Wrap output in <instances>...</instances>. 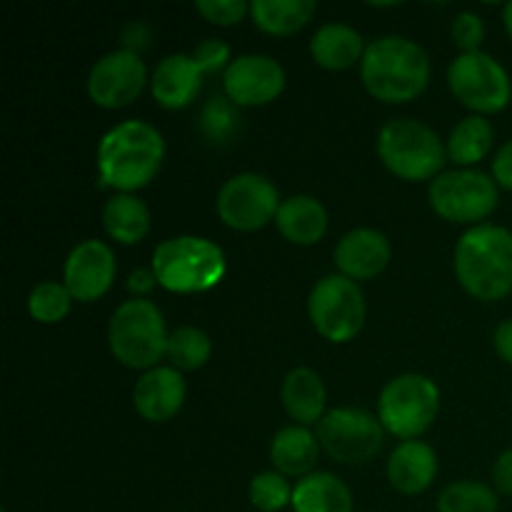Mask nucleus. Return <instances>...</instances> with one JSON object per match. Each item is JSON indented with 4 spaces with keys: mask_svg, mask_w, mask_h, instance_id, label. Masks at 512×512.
I'll list each match as a JSON object with an SVG mask.
<instances>
[{
    "mask_svg": "<svg viewBox=\"0 0 512 512\" xmlns=\"http://www.w3.org/2000/svg\"><path fill=\"white\" fill-rule=\"evenodd\" d=\"M165 140L145 120H125L103 135L98 145V183L115 193H135L158 175Z\"/></svg>",
    "mask_w": 512,
    "mask_h": 512,
    "instance_id": "1",
    "label": "nucleus"
},
{
    "mask_svg": "<svg viewBox=\"0 0 512 512\" xmlns=\"http://www.w3.org/2000/svg\"><path fill=\"white\" fill-rule=\"evenodd\" d=\"M455 278L473 298L495 303L512 293V233L503 225H475L455 245Z\"/></svg>",
    "mask_w": 512,
    "mask_h": 512,
    "instance_id": "2",
    "label": "nucleus"
},
{
    "mask_svg": "<svg viewBox=\"0 0 512 512\" xmlns=\"http://www.w3.org/2000/svg\"><path fill=\"white\" fill-rule=\"evenodd\" d=\"M360 78L375 100L410 103L428 88V53L413 40L385 35L365 48L360 60Z\"/></svg>",
    "mask_w": 512,
    "mask_h": 512,
    "instance_id": "3",
    "label": "nucleus"
},
{
    "mask_svg": "<svg viewBox=\"0 0 512 512\" xmlns=\"http://www.w3.org/2000/svg\"><path fill=\"white\" fill-rule=\"evenodd\" d=\"M150 268L160 288L170 293H208L223 280L225 253L208 238L178 235L155 248Z\"/></svg>",
    "mask_w": 512,
    "mask_h": 512,
    "instance_id": "4",
    "label": "nucleus"
},
{
    "mask_svg": "<svg viewBox=\"0 0 512 512\" xmlns=\"http://www.w3.org/2000/svg\"><path fill=\"white\" fill-rule=\"evenodd\" d=\"M168 335L160 308L145 298L125 300L120 308H115L108 325L113 358L125 368L145 370V373L158 368L160 358H165Z\"/></svg>",
    "mask_w": 512,
    "mask_h": 512,
    "instance_id": "5",
    "label": "nucleus"
},
{
    "mask_svg": "<svg viewBox=\"0 0 512 512\" xmlns=\"http://www.w3.org/2000/svg\"><path fill=\"white\" fill-rule=\"evenodd\" d=\"M378 155L400 180L420 183L443 173L448 148L440 143L438 133L420 120L395 118L380 128Z\"/></svg>",
    "mask_w": 512,
    "mask_h": 512,
    "instance_id": "6",
    "label": "nucleus"
},
{
    "mask_svg": "<svg viewBox=\"0 0 512 512\" xmlns=\"http://www.w3.org/2000/svg\"><path fill=\"white\" fill-rule=\"evenodd\" d=\"M440 413V390L428 375L405 373L380 390L378 418L390 435L415 440L435 423Z\"/></svg>",
    "mask_w": 512,
    "mask_h": 512,
    "instance_id": "7",
    "label": "nucleus"
},
{
    "mask_svg": "<svg viewBox=\"0 0 512 512\" xmlns=\"http://www.w3.org/2000/svg\"><path fill=\"white\" fill-rule=\"evenodd\" d=\"M313 328L330 343H350L365 325V295L345 275H325L308 298Z\"/></svg>",
    "mask_w": 512,
    "mask_h": 512,
    "instance_id": "8",
    "label": "nucleus"
},
{
    "mask_svg": "<svg viewBox=\"0 0 512 512\" xmlns=\"http://www.w3.org/2000/svg\"><path fill=\"white\" fill-rule=\"evenodd\" d=\"M428 198L443 220L480 223L498 208V183L483 170H448L430 183Z\"/></svg>",
    "mask_w": 512,
    "mask_h": 512,
    "instance_id": "9",
    "label": "nucleus"
},
{
    "mask_svg": "<svg viewBox=\"0 0 512 512\" xmlns=\"http://www.w3.org/2000/svg\"><path fill=\"white\" fill-rule=\"evenodd\" d=\"M448 85L465 108L483 118L508 108L512 98L508 70L483 50L460 53L448 68Z\"/></svg>",
    "mask_w": 512,
    "mask_h": 512,
    "instance_id": "10",
    "label": "nucleus"
},
{
    "mask_svg": "<svg viewBox=\"0 0 512 512\" xmlns=\"http://www.w3.org/2000/svg\"><path fill=\"white\" fill-rule=\"evenodd\" d=\"M320 448L343 465L370 463L383 450L385 428L363 408H335L318 423Z\"/></svg>",
    "mask_w": 512,
    "mask_h": 512,
    "instance_id": "11",
    "label": "nucleus"
},
{
    "mask_svg": "<svg viewBox=\"0 0 512 512\" xmlns=\"http://www.w3.org/2000/svg\"><path fill=\"white\" fill-rule=\"evenodd\" d=\"M278 188L265 175L240 173L225 180L218 193V215L228 228L253 233L275 220L280 208Z\"/></svg>",
    "mask_w": 512,
    "mask_h": 512,
    "instance_id": "12",
    "label": "nucleus"
},
{
    "mask_svg": "<svg viewBox=\"0 0 512 512\" xmlns=\"http://www.w3.org/2000/svg\"><path fill=\"white\" fill-rule=\"evenodd\" d=\"M145 83H148V70L140 55L120 48L103 55L90 68L88 95L100 108L120 110L140 98Z\"/></svg>",
    "mask_w": 512,
    "mask_h": 512,
    "instance_id": "13",
    "label": "nucleus"
},
{
    "mask_svg": "<svg viewBox=\"0 0 512 512\" xmlns=\"http://www.w3.org/2000/svg\"><path fill=\"white\" fill-rule=\"evenodd\" d=\"M223 88L235 105H268L283 93L285 70L270 55H240L223 73Z\"/></svg>",
    "mask_w": 512,
    "mask_h": 512,
    "instance_id": "14",
    "label": "nucleus"
},
{
    "mask_svg": "<svg viewBox=\"0 0 512 512\" xmlns=\"http://www.w3.org/2000/svg\"><path fill=\"white\" fill-rule=\"evenodd\" d=\"M115 280V255L103 240H83L65 260L63 283L73 300L93 303L103 298Z\"/></svg>",
    "mask_w": 512,
    "mask_h": 512,
    "instance_id": "15",
    "label": "nucleus"
},
{
    "mask_svg": "<svg viewBox=\"0 0 512 512\" xmlns=\"http://www.w3.org/2000/svg\"><path fill=\"white\" fill-rule=\"evenodd\" d=\"M393 258L388 238L375 228H355L335 245L333 260L340 275L350 280H373L388 268Z\"/></svg>",
    "mask_w": 512,
    "mask_h": 512,
    "instance_id": "16",
    "label": "nucleus"
},
{
    "mask_svg": "<svg viewBox=\"0 0 512 512\" xmlns=\"http://www.w3.org/2000/svg\"><path fill=\"white\" fill-rule=\"evenodd\" d=\"M185 403V380L180 370L158 368L140 375L133 390V405L148 423H168L180 413Z\"/></svg>",
    "mask_w": 512,
    "mask_h": 512,
    "instance_id": "17",
    "label": "nucleus"
},
{
    "mask_svg": "<svg viewBox=\"0 0 512 512\" xmlns=\"http://www.w3.org/2000/svg\"><path fill=\"white\" fill-rule=\"evenodd\" d=\"M200 85H203V70L198 68L193 55L185 53H173L160 60L150 78L155 103L165 110L188 108L200 93Z\"/></svg>",
    "mask_w": 512,
    "mask_h": 512,
    "instance_id": "18",
    "label": "nucleus"
},
{
    "mask_svg": "<svg viewBox=\"0 0 512 512\" xmlns=\"http://www.w3.org/2000/svg\"><path fill=\"white\" fill-rule=\"evenodd\" d=\"M438 475V455L423 440H405L388 460V480L400 495H420Z\"/></svg>",
    "mask_w": 512,
    "mask_h": 512,
    "instance_id": "19",
    "label": "nucleus"
},
{
    "mask_svg": "<svg viewBox=\"0 0 512 512\" xmlns=\"http://www.w3.org/2000/svg\"><path fill=\"white\" fill-rule=\"evenodd\" d=\"M280 235L293 245H315L328 233V210L313 195H290L275 215Z\"/></svg>",
    "mask_w": 512,
    "mask_h": 512,
    "instance_id": "20",
    "label": "nucleus"
},
{
    "mask_svg": "<svg viewBox=\"0 0 512 512\" xmlns=\"http://www.w3.org/2000/svg\"><path fill=\"white\" fill-rule=\"evenodd\" d=\"M280 400H283L285 413L303 428L325 418L328 395H325L323 378L313 368L290 370L283 380V388H280Z\"/></svg>",
    "mask_w": 512,
    "mask_h": 512,
    "instance_id": "21",
    "label": "nucleus"
},
{
    "mask_svg": "<svg viewBox=\"0 0 512 512\" xmlns=\"http://www.w3.org/2000/svg\"><path fill=\"white\" fill-rule=\"evenodd\" d=\"M320 455L318 435L310 433L303 425H288L278 430L270 443V460L275 470L285 478H308L313 475L315 463Z\"/></svg>",
    "mask_w": 512,
    "mask_h": 512,
    "instance_id": "22",
    "label": "nucleus"
},
{
    "mask_svg": "<svg viewBox=\"0 0 512 512\" xmlns=\"http://www.w3.org/2000/svg\"><path fill=\"white\" fill-rule=\"evenodd\" d=\"M365 48L363 35L345 23H328L315 30L310 40V55L320 68L348 70L358 60H363Z\"/></svg>",
    "mask_w": 512,
    "mask_h": 512,
    "instance_id": "23",
    "label": "nucleus"
},
{
    "mask_svg": "<svg viewBox=\"0 0 512 512\" xmlns=\"http://www.w3.org/2000/svg\"><path fill=\"white\" fill-rule=\"evenodd\" d=\"M295 512H353V493L333 473H313L293 488Z\"/></svg>",
    "mask_w": 512,
    "mask_h": 512,
    "instance_id": "24",
    "label": "nucleus"
},
{
    "mask_svg": "<svg viewBox=\"0 0 512 512\" xmlns=\"http://www.w3.org/2000/svg\"><path fill=\"white\" fill-rule=\"evenodd\" d=\"M103 228L120 245L140 243L150 230L148 205L133 193H115L103 205Z\"/></svg>",
    "mask_w": 512,
    "mask_h": 512,
    "instance_id": "25",
    "label": "nucleus"
},
{
    "mask_svg": "<svg viewBox=\"0 0 512 512\" xmlns=\"http://www.w3.org/2000/svg\"><path fill=\"white\" fill-rule=\"evenodd\" d=\"M315 0H253L250 18L263 33L293 35L313 20Z\"/></svg>",
    "mask_w": 512,
    "mask_h": 512,
    "instance_id": "26",
    "label": "nucleus"
},
{
    "mask_svg": "<svg viewBox=\"0 0 512 512\" xmlns=\"http://www.w3.org/2000/svg\"><path fill=\"white\" fill-rule=\"evenodd\" d=\"M493 140V125L483 115H468L450 130L448 158L453 163L463 165V168H470V165L480 163L490 153Z\"/></svg>",
    "mask_w": 512,
    "mask_h": 512,
    "instance_id": "27",
    "label": "nucleus"
},
{
    "mask_svg": "<svg viewBox=\"0 0 512 512\" xmlns=\"http://www.w3.org/2000/svg\"><path fill=\"white\" fill-rule=\"evenodd\" d=\"M213 353V343L208 335L193 325H183L175 328L168 335V348H165V358L170 360V368L175 370H198L203 368Z\"/></svg>",
    "mask_w": 512,
    "mask_h": 512,
    "instance_id": "28",
    "label": "nucleus"
},
{
    "mask_svg": "<svg viewBox=\"0 0 512 512\" xmlns=\"http://www.w3.org/2000/svg\"><path fill=\"white\" fill-rule=\"evenodd\" d=\"M498 493L478 480H458L440 493L438 512H498Z\"/></svg>",
    "mask_w": 512,
    "mask_h": 512,
    "instance_id": "29",
    "label": "nucleus"
},
{
    "mask_svg": "<svg viewBox=\"0 0 512 512\" xmlns=\"http://www.w3.org/2000/svg\"><path fill=\"white\" fill-rule=\"evenodd\" d=\"M70 303H73V295L68 293L65 283L45 280V283L35 285L33 293H30L28 313L38 323L53 325L70 313Z\"/></svg>",
    "mask_w": 512,
    "mask_h": 512,
    "instance_id": "30",
    "label": "nucleus"
},
{
    "mask_svg": "<svg viewBox=\"0 0 512 512\" xmlns=\"http://www.w3.org/2000/svg\"><path fill=\"white\" fill-rule=\"evenodd\" d=\"M250 503L260 512H280L288 505H293V488L288 485L285 475L278 470L270 473H258L250 480Z\"/></svg>",
    "mask_w": 512,
    "mask_h": 512,
    "instance_id": "31",
    "label": "nucleus"
},
{
    "mask_svg": "<svg viewBox=\"0 0 512 512\" xmlns=\"http://www.w3.org/2000/svg\"><path fill=\"white\" fill-rule=\"evenodd\" d=\"M195 10L213 25H235L250 13V5L243 0H198Z\"/></svg>",
    "mask_w": 512,
    "mask_h": 512,
    "instance_id": "32",
    "label": "nucleus"
},
{
    "mask_svg": "<svg viewBox=\"0 0 512 512\" xmlns=\"http://www.w3.org/2000/svg\"><path fill=\"white\" fill-rule=\"evenodd\" d=\"M483 40H485V23L480 15L465 10V13H460L458 18L453 20V43L458 45L463 53H478Z\"/></svg>",
    "mask_w": 512,
    "mask_h": 512,
    "instance_id": "33",
    "label": "nucleus"
},
{
    "mask_svg": "<svg viewBox=\"0 0 512 512\" xmlns=\"http://www.w3.org/2000/svg\"><path fill=\"white\" fill-rule=\"evenodd\" d=\"M193 60L198 63V68L203 70V75H213L218 70H228L230 60V48L218 38H208L193 50Z\"/></svg>",
    "mask_w": 512,
    "mask_h": 512,
    "instance_id": "34",
    "label": "nucleus"
},
{
    "mask_svg": "<svg viewBox=\"0 0 512 512\" xmlns=\"http://www.w3.org/2000/svg\"><path fill=\"white\" fill-rule=\"evenodd\" d=\"M235 125L233 110L228 108V103H223L220 98H213V103L205 105L203 110V130L213 140L228 138V133Z\"/></svg>",
    "mask_w": 512,
    "mask_h": 512,
    "instance_id": "35",
    "label": "nucleus"
},
{
    "mask_svg": "<svg viewBox=\"0 0 512 512\" xmlns=\"http://www.w3.org/2000/svg\"><path fill=\"white\" fill-rule=\"evenodd\" d=\"M120 43H123V50L140 55L143 50L150 48V43H153V30H150V25L143 23V20H135V23H128L120 30Z\"/></svg>",
    "mask_w": 512,
    "mask_h": 512,
    "instance_id": "36",
    "label": "nucleus"
},
{
    "mask_svg": "<svg viewBox=\"0 0 512 512\" xmlns=\"http://www.w3.org/2000/svg\"><path fill=\"white\" fill-rule=\"evenodd\" d=\"M493 483L498 495H512V448L498 455L493 465Z\"/></svg>",
    "mask_w": 512,
    "mask_h": 512,
    "instance_id": "37",
    "label": "nucleus"
},
{
    "mask_svg": "<svg viewBox=\"0 0 512 512\" xmlns=\"http://www.w3.org/2000/svg\"><path fill=\"white\" fill-rule=\"evenodd\" d=\"M493 180L500 188L512 190V140L498 150L493 160Z\"/></svg>",
    "mask_w": 512,
    "mask_h": 512,
    "instance_id": "38",
    "label": "nucleus"
},
{
    "mask_svg": "<svg viewBox=\"0 0 512 512\" xmlns=\"http://www.w3.org/2000/svg\"><path fill=\"white\" fill-rule=\"evenodd\" d=\"M125 285H128V290L135 298H145L158 285V278H155L153 268H138L128 275V283Z\"/></svg>",
    "mask_w": 512,
    "mask_h": 512,
    "instance_id": "39",
    "label": "nucleus"
},
{
    "mask_svg": "<svg viewBox=\"0 0 512 512\" xmlns=\"http://www.w3.org/2000/svg\"><path fill=\"white\" fill-rule=\"evenodd\" d=\"M493 345L495 350H498L500 358H503L508 365H512V318L503 320V323L495 328Z\"/></svg>",
    "mask_w": 512,
    "mask_h": 512,
    "instance_id": "40",
    "label": "nucleus"
},
{
    "mask_svg": "<svg viewBox=\"0 0 512 512\" xmlns=\"http://www.w3.org/2000/svg\"><path fill=\"white\" fill-rule=\"evenodd\" d=\"M503 20H505V30H508V35L512 38V0L508 5H505L503 10Z\"/></svg>",
    "mask_w": 512,
    "mask_h": 512,
    "instance_id": "41",
    "label": "nucleus"
},
{
    "mask_svg": "<svg viewBox=\"0 0 512 512\" xmlns=\"http://www.w3.org/2000/svg\"><path fill=\"white\" fill-rule=\"evenodd\" d=\"M3 512H5V510H3Z\"/></svg>",
    "mask_w": 512,
    "mask_h": 512,
    "instance_id": "42",
    "label": "nucleus"
}]
</instances>
